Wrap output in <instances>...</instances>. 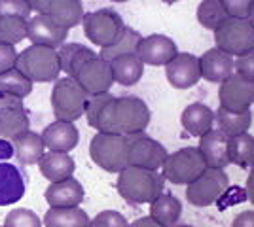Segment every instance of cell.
<instances>
[{"mask_svg":"<svg viewBox=\"0 0 254 227\" xmlns=\"http://www.w3.org/2000/svg\"><path fill=\"white\" fill-rule=\"evenodd\" d=\"M27 38L32 42V45H44V47L57 49L68 38V31L55 25L52 19L36 13L27 19Z\"/></svg>","mask_w":254,"mask_h":227,"instance_id":"16","label":"cell"},{"mask_svg":"<svg viewBox=\"0 0 254 227\" xmlns=\"http://www.w3.org/2000/svg\"><path fill=\"white\" fill-rule=\"evenodd\" d=\"M110 68H112V78L114 84L120 86H135L138 80L144 74V65L138 59L137 55H124L118 57L114 61H110Z\"/></svg>","mask_w":254,"mask_h":227,"instance_id":"27","label":"cell"},{"mask_svg":"<svg viewBox=\"0 0 254 227\" xmlns=\"http://www.w3.org/2000/svg\"><path fill=\"white\" fill-rule=\"evenodd\" d=\"M220 108L228 112H249L254 104V84L247 82L239 74H232L220 84L218 91Z\"/></svg>","mask_w":254,"mask_h":227,"instance_id":"12","label":"cell"},{"mask_svg":"<svg viewBox=\"0 0 254 227\" xmlns=\"http://www.w3.org/2000/svg\"><path fill=\"white\" fill-rule=\"evenodd\" d=\"M180 121H182V127L188 131L191 136L201 138L214 125V112L203 102H191L184 108Z\"/></svg>","mask_w":254,"mask_h":227,"instance_id":"24","label":"cell"},{"mask_svg":"<svg viewBox=\"0 0 254 227\" xmlns=\"http://www.w3.org/2000/svg\"><path fill=\"white\" fill-rule=\"evenodd\" d=\"M247 199L254 205V163L251 167V173H249V178H247Z\"/></svg>","mask_w":254,"mask_h":227,"instance_id":"46","label":"cell"},{"mask_svg":"<svg viewBox=\"0 0 254 227\" xmlns=\"http://www.w3.org/2000/svg\"><path fill=\"white\" fill-rule=\"evenodd\" d=\"M228 157L230 163L241 167V169H251L254 163V136L251 133H243L228 138Z\"/></svg>","mask_w":254,"mask_h":227,"instance_id":"31","label":"cell"},{"mask_svg":"<svg viewBox=\"0 0 254 227\" xmlns=\"http://www.w3.org/2000/svg\"><path fill=\"white\" fill-rule=\"evenodd\" d=\"M13 155V144L6 138H0V163H6Z\"/></svg>","mask_w":254,"mask_h":227,"instance_id":"44","label":"cell"},{"mask_svg":"<svg viewBox=\"0 0 254 227\" xmlns=\"http://www.w3.org/2000/svg\"><path fill=\"white\" fill-rule=\"evenodd\" d=\"M25 38H27V19L15 15L0 17V42L17 45Z\"/></svg>","mask_w":254,"mask_h":227,"instance_id":"34","label":"cell"},{"mask_svg":"<svg viewBox=\"0 0 254 227\" xmlns=\"http://www.w3.org/2000/svg\"><path fill=\"white\" fill-rule=\"evenodd\" d=\"M214 121L218 123V129L226 138H232L237 135L249 133V127L253 125V114L249 112H228V110L218 108L214 112Z\"/></svg>","mask_w":254,"mask_h":227,"instance_id":"30","label":"cell"},{"mask_svg":"<svg viewBox=\"0 0 254 227\" xmlns=\"http://www.w3.org/2000/svg\"><path fill=\"white\" fill-rule=\"evenodd\" d=\"M253 25H254V23H253Z\"/></svg>","mask_w":254,"mask_h":227,"instance_id":"53","label":"cell"},{"mask_svg":"<svg viewBox=\"0 0 254 227\" xmlns=\"http://www.w3.org/2000/svg\"><path fill=\"white\" fill-rule=\"evenodd\" d=\"M173 227H193V226H188V224H177V226H173Z\"/></svg>","mask_w":254,"mask_h":227,"instance_id":"48","label":"cell"},{"mask_svg":"<svg viewBox=\"0 0 254 227\" xmlns=\"http://www.w3.org/2000/svg\"><path fill=\"white\" fill-rule=\"evenodd\" d=\"M230 185L224 169H205L193 182L186 185V199L193 206H211Z\"/></svg>","mask_w":254,"mask_h":227,"instance_id":"9","label":"cell"},{"mask_svg":"<svg viewBox=\"0 0 254 227\" xmlns=\"http://www.w3.org/2000/svg\"><path fill=\"white\" fill-rule=\"evenodd\" d=\"M220 4L228 13V17L233 19H249L253 8V0H220Z\"/></svg>","mask_w":254,"mask_h":227,"instance_id":"39","label":"cell"},{"mask_svg":"<svg viewBox=\"0 0 254 227\" xmlns=\"http://www.w3.org/2000/svg\"><path fill=\"white\" fill-rule=\"evenodd\" d=\"M74 80L82 86V89L89 97L108 93L112 84H114L110 63H106L99 55L82 65V68L76 72Z\"/></svg>","mask_w":254,"mask_h":227,"instance_id":"14","label":"cell"},{"mask_svg":"<svg viewBox=\"0 0 254 227\" xmlns=\"http://www.w3.org/2000/svg\"><path fill=\"white\" fill-rule=\"evenodd\" d=\"M84 116L97 133L124 136L144 133L150 123V108L142 98L114 97L110 93L87 98Z\"/></svg>","mask_w":254,"mask_h":227,"instance_id":"1","label":"cell"},{"mask_svg":"<svg viewBox=\"0 0 254 227\" xmlns=\"http://www.w3.org/2000/svg\"><path fill=\"white\" fill-rule=\"evenodd\" d=\"M87 98L89 95L74 78L64 76L61 80H55L52 91V108L57 121H68V123L78 121L84 116Z\"/></svg>","mask_w":254,"mask_h":227,"instance_id":"4","label":"cell"},{"mask_svg":"<svg viewBox=\"0 0 254 227\" xmlns=\"http://www.w3.org/2000/svg\"><path fill=\"white\" fill-rule=\"evenodd\" d=\"M82 25H84V33L89 38V42L99 45L101 49L112 45L126 29L122 15L110 8L84 13Z\"/></svg>","mask_w":254,"mask_h":227,"instance_id":"7","label":"cell"},{"mask_svg":"<svg viewBox=\"0 0 254 227\" xmlns=\"http://www.w3.org/2000/svg\"><path fill=\"white\" fill-rule=\"evenodd\" d=\"M118 193L131 205L152 203L163 193L165 178L158 171H146L138 167H126L118 173Z\"/></svg>","mask_w":254,"mask_h":227,"instance_id":"2","label":"cell"},{"mask_svg":"<svg viewBox=\"0 0 254 227\" xmlns=\"http://www.w3.org/2000/svg\"><path fill=\"white\" fill-rule=\"evenodd\" d=\"M197 150L201 153L207 169H224L230 165L228 157V138L220 131L211 129L199 138Z\"/></svg>","mask_w":254,"mask_h":227,"instance_id":"20","label":"cell"},{"mask_svg":"<svg viewBox=\"0 0 254 227\" xmlns=\"http://www.w3.org/2000/svg\"><path fill=\"white\" fill-rule=\"evenodd\" d=\"M25 2H29V4H32V0H25Z\"/></svg>","mask_w":254,"mask_h":227,"instance_id":"51","label":"cell"},{"mask_svg":"<svg viewBox=\"0 0 254 227\" xmlns=\"http://www.w3.org/2000/svg\"><path fill=\"white\" fill-rule=\"evenodd\" d=\"M232 227H254V210H245L241 214H237Z\"/></svg>","mask_w":254,"mask_h":227,"instance_id":"43","label":"cell"},{"mask_svg":"<svg viewBox=\"0 0 254 227\" xmlns=\"http://www.w3.org/2000/svg\"><path fill=\"white\" fill-rule=\"evenodd\" d=\"M205 169L207 167H205V161H203L199 150L193 146H188V148H182V150L167 155V159L161 167V174L171 184L188 185Z\"/></svg>","mask_w":254,"mask_h":227,"instance_id":"8","label":"cell"},{"mask_svg":"<svg viewBox=\"0 0 254 227\" xmlns=\"http://www.w3.org/2000/svg\"><path fill=\"white\" fill-rule=\"evenodd\" d=\"M112 2H127V0H112Z\"/></svg>","mask_w":254,"mask_h":227,"instance_id":"50","label":"cell"},{"mask_svg":"<svg viewBox=\"0 0 254 227\" xmlns=\"http://www.w3.org/2000/svg\"><path fill=\"white\" fill-rule=\"evenodd\" d=\"M129 136L97 133L89 142V155L97 167L106 173H122L127 167Z\"/></svg>","mask_w":254,"mask_h":227,"instance_id":"5","label":"cell"},{"mask_svg":"<svg viewBox=\"0 0 254 227\" xmlns=\"http://www.w3.org/2000/svg\"><path fill=\"white\" fill-rule=\"evenodd\" d=\"M235 74H239L247 82L254 84V49L235 61Z\"/></svg>","mask_w":254,"mask_h":227,"instance_id":"41","label":"cell"},{"mask_svg":"<svg viewBox=\"0 0 254 227\" xmlns=\"http://www.w3.org/2000/svg\"><path fill=\"white\" fill-rule=\"evenodd\" d=\"M13 153L23 165H38L40 157L46 153L42 136L34 131H27L13 138Z\"/></svg>","mask_w":254,"mask_h":227,"instance_id":"25","label":"cell"},{"mask_svg":"<svg viewBox=\"0 0 254 227\" xmlns=\"http://www.w3.org/2000/svg\"><path fill=\"white\" fill-rule=\"evenodd\" d=\"M32 93V82L23 76L17 68H10L8 72L0 74V95L25 98Z\"/></svg>","mask_w":254,"mask_h":227,"instance_id":"33","label":"cell"},{"mask_svg":"<svg viewBox=\"0 0 254 227\" xmlns=\"http://www.w3.org/2000/svg\"><path fill=\"white\" fill-rule=\"evenodd\" d=\"M165 74L173 87L188 89L199 82V57L191 53H177V57L165 65Z\"/></svg>","mask_w":254,"mask_h":227,"instance_id":"17","label":"cell"},{"mask_svg":"<svg viewBox=\"0 0 254 227\" xmlns=\"http://www.w3.org/2000/svg\"><path fill=\"white\" fill-rule=\"evenodd\" d=\"M57 55H59L61 70L66 72L68 78H74L76 72L82 68L84 63H87L89 59L97 57L95 51L91 47L84 45V44H63L57 49Z\"/></svg>","mask_w":254,"mask_h":227,"instance_id":"26","label":"cell"},{"mask_svg":"<svg viewBox=\"0 0 254 227\" xmlns=\"http://www.w3.org/2000/svg\"><path fill=\"white\" fill-rule=\"evenodd\" d=\"M243 201H249L247 199V191H245L243 187H239V185H233V187H226V191H224L220 197H218V208L220 210H226L228 206H233V205H237V203H243Z\"/></svg>","mask_w":254,"mask_h":227,"instance_id":"40","label":"cell"},{"mask_svg":"<svg viewBox=\"0 0 254 227\" xmlns=\"http://www.w3.org/2000/svg\"><path fill=\"white\" fill-rule=\"evenodd\" d=\"M0 227H2V226H0Z\"/></svg>","mask_w":254,"mask_h":227,"instance_id":"52","label":"cell"},{"mask_svg":"<svg viewBox=\"0 0 254 227\" xmlns=\"http://www.w3.org/2000/svg\"><path fill=\"white\" fill-rule=\"evenodd\" d=\"M15 61H17L15 45L0 42V74L8 72L10 68H15Z\"/></svg>","mask_w":254,"mask_h":227,"instance_id":"42","label":"cell"},{"mask_svg":"<svg viewBox=\"0 0 254 227\" xmlns=\"http://www.w3.org/2000/svg\"><path fill=\"white\" fill-rule=\"evenodd\" d=\"M199 74L207 82L222 84L232 74H235V61L228 53L220 51L218 47L207 49L199 57Z\"/></svg>","mask_w":254,"mask_h":227,"instance_id":"18","label":"cell"},{"mask_svg":"<svg viewBox=\"0 0 254 227\" xmlns=\"http://www.w3.org/2000/svg\"><path fill=\"white\" fill-rule=\"evenodd\" d=\"M180 214H182V205H180V201L175 195L161 193L158 199H154L150 203V218H154L161 226H177Z\"/></svg>","mask_w":254,"mask_h":227,"instance_id":"29","label":"cell"},{"mask_svg":"<svg viewBox=\"0 0 254 227\" xmlns=\"http://www.w3.org/2000/svg\"><path fill=\"white\" fill-rule=\"evenodd\" d=\"M140 40H142V36L135 29L126 27L116 42L112 44V45H108V47L101 49L99 57L105 59L106 63H110V61H114L118 57H124V55H137V47L138 44H140Z\"/></svg>","mask_w":254,"mask_h":227,"instance_id":"32","label":"cell"},{"mask_svg":"<svg viewBox=\"0 0 254 227\" xmlns=\"http://www.w3.org/2000/svg\"><path fill=\"white\" fill-rule=\"evenodd\" d=\"M32 10L63 29H72L84 19L82 0H32Z\"/></svg>","mask_w":254,"mask_h":227,"instance_id":"11","label":"cell"},{"mask_svg":"<svg viewBox=\"0 0 254 227\" xmlns=\"http://www.w3.org/2000/svg\"><path fill=\"white\" fill-rule=\"evenodd\" d=\"M46 227H89V216L80 206H66V208H52L46 212L42 220Z\"/></svg>","mask_w":254,"mask_h":227,"instance_id":"28","label":"cell"},{"mask_svg":"<svg viewBox=\"0 0 254 227\" xmlns=\"http://www.w3.org/2000/svg\"><path fill=\"white\" fill-rule=\"evenodd\" d=\"M42 140L44 146L50 151H61V153H68L74 150L80 140V133L76 129L74 123L68 121H53L46 129L42 131Z\"/></svg>","mask_w":254,"mask_h":227,"instance_id":"19","label":"cell"},{"mask_svg":"<svg viewBox=\"0 0 254 227\" xmlns=\"http://www.w3.org/2000/svg\"><path fill=\"white\" fill-rule=\"evenodd\" d=\"M25 195V178L11 163H0V206L19 203Z\"/></svg>","mask_w":254,"mask_h":227,"instance_id":"22","label":"cell"},{"mask_svg":"<svg viewBox=\"0 0 254 227\" xmlns=\"http://www.w3.org/2000/svg\"><path fill=\"white\" fill-rule=\"evenodd\" d=\"M167 150L158 140L146 136L144 133L129 136L127 167H138L146 171H159L167 159Z\"/></svg>","mask_w":254,"mask_h":227,"instance_id":"10","label":"cell"},{"mask_svg":"<svg viewBox=\"0 0 254 227\" xmlns=\"http://www.w3.org/2000/svg\"><path fill=\"white\" fill-rule=\"evenodd\" d=\"M29 131V112L23 98L0 95V138L13 140Z\"/></svg>","mask_w":254,"mask_h":227,"instance_id":"13","label":"cell"},{"mask_svg":"<svg viewBox=\"0 0 254 227\" xmlns=\"http://www.w3.org/2000/svg\"><path fill=\"white\" fill-rule=\"evenodd\" d=\"M249 21L254 23V0H253V8H251V15H249Z\"/></svg>","mask_w":254,"mask_h":227,"instance_id":"47","label":"cell"},{"mask_svg":"<svg viewBox=\"0 0 254 227\" xmlns=\"http://www.w3.org/2000/svg\"><path fill=\"white\" fill-rule=\"evenodd\" d=\"M228 19V13L222 8L220 0H203L197 8V21L201 27L214 31Z\"/></svg>","mask_w":254,"mask_h":227,"instance_id":"35","label":"cell"},{"mask_svg":"<svg viewBox=\"0 0 254 227\" xmlns=\"http://www.w3.org/2000/svg\"><path fill=\"white\" fill-rule=\"evenodd\" d=\"M212 33H214V44H216L214 47H218L230 57L239 59L254 49V25L249 19L228 17Z\"/></svg>","mask_w":254,"mask_h":227,"instance_id":"6","label":"cell"},{"mask_svg":"<svg viewBox=\"0 0 254 227\" xmlns=\"http://www.w3.org/2000/svg\"><path fill=\"white\" fill-rule=\"evenodd\" d=\"M129 227H165V226L158 224L154 218L144 216V218H138V220H135L133 224H129Z\"/></svg>","mask_w":254,"mask_h":227,"instance_id":"45","label":"cell"},{"mask_svg":"<svg viewBox=\"0 0 254 227\" xmlns=\"http://www.w3.org/2000/svg\"><path fill=\"white\" fill-rule=\"evenodd\" d=\"M89 227H129V224L126 216L116 210H103L89 222Z\"/></svg>","mask_w":254,"mask_h":227,"instance_id":"38","label":"cell"},{"mask_svg":"<svg viewBox=\"0 0 254 227\" xmlns=\"http://www.w3.org/2000/svg\"><path fill=\"white\" fill-rule=\"evenodd\" d=\"M15 68L27 76L32 84L34 82H55L61 74L59 55L57 49L44 47V45H29L17 53Z\"/></svg>","mask_w":254,"mask_h":227,"instance_id":"3","label":"cell"},{"mask_svg":"<svg viewBox=\"0 0 254 227\" xmlns=\"http://www.w3.org/2000/svg\"><path fill=\"white\" fill-rule=\"evenodd\" d=\"M46 201L52 208L78 206L84 201V185L74 176L64 178L61 182H53L46 187Z\"/></svg>","mask_w":254,"mask_h":227,"instance_id":"21","label":"cell"},{"mask_svg":"<svg viewBox=\"0 0 254 227\" xmlns=\"http://www.w3.org/2000/svg\"><path fill=\"white\" fill-rule=\"evenodd\" d=\"M179 49L173 38L165 34H150L142 38L137 47V57L142 61V65L165 66L177 57Z\"/></svg>","mask_w":254,"mask_h":227,"instance_id":"15","label":"cell"},{"mask_svg":"<svg viewBox=\"0 0 254 227\" xmlns=\"http://www.w3.org/2000/svg\"><path fill=\"white\" fill-rule=\"evenodd\" d=\"M2 227H42V220L29 208H13L8 212Z\"/></svg>","mask_w":254,"mask_h":227,"instance_id":"36","label":"cell"},{"mask_svg":"<svg viewBox=\"0 0 254 227\" xmlns=\"http://www.w3.org/2000/svg\"><path fill=\"white\" fill-rule=\"evenodd\" d=\"M161 2H165V4H175V2H179V0H161Z\"/></svg>","mask_w":254,"mask_h":227,"instance_id":"49","label":"cell"},{"mask_svg":"<svg viewBox=\"0 0 254 227\" xmlns=\"http://www.w3.org/2000/svg\"><path fill=\"white\" fill-rule=\"evenodd\" d=\"M40 173L46 180L50 182H61L64 178H70L74 174V159L68 153H61V151H48L44 153L38 161Z\"/></svg>","mask_w":254,"mask_h":227,"instance_id":"23","label":"cell"},{"mask_svg":"<svg viewBox=\"0 0 254 227\" xmlns=\"http://www.w3.org/2000/svg\"><path fill=\"white\" fill-rule=\"evenodd\" d=\"M31 11L32 6L29 2H25V0H0V17L15 15V17L29 19Z\"/></svg>","mask_w":254,"mask_h":227,"instance_id":"37","label":"cell"}]
</instances>
